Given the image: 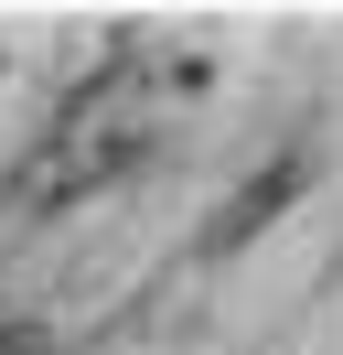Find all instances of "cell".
Wrapping results in <instances>:
<instances>
[{
  "label": "cell",
  "mask_w": 343,
  "mask_h": 355,
  "mask_svg": "<svg viewBox=\"0 0 343 355\" xmlns=\"http://www.w3.org/2000/svg\"><path fill=\"white\" fill-rule=\"evenodd\" d=\"M290 183H300V162H279V173H257V183H247V194H236V205H225V226H214V248H236V237H247V226H257V216H279V194H290Z\"/></svg>",
  "instance_id": "1"
},
{
  "label": "cell",
  "mask_w": 343,
  "mask_h": 355,
  "mask_svg": "<svg viewBox=\"0 0 343 355\" xmlns=\"http://www.w3.org/2000/svg\"><path fill=\"white\" fill-rule=\"evenodd\" d=\"M0 355H43V323H0Z\"/></svg>",
  "instance_id": "2"
}]
</instances>
